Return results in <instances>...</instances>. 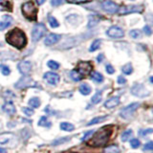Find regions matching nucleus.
I'll use <instances>...</instances> for the list:
<instances>
[{
    "label": "nucleus",
    "mask_w": 153,
    "mask_h": 153,
    "mask_svg": "<svg viewBox=\"0 0 153 153\" xmlns=\"http://www.w3.org/2000/svg\"><path fill=\"white\" fill-rule=\"evenodd\" d=\"M126 82V79L123 78V76H118V83L119 84H124Z\"/></svg>",
    "instance_id": "44"
},
{
    "label": "nucleus",
    "mask_w": 153,
    "mask_h": 153,
    "mask_svg": "<svg viewBox=\"0 0 153 153\" xmlns=\"http://www.w3.org/2000/svg\"><path fill=\"white\" fill-rule=\"evenodd\" d=\"M143 7L142 6H137V5H131V6H124L121 8L119 11L120 14H127L131 13H142L143 12Z\"/></svg>",
    "instance_id": "9"
},
{
    "label": "nucleus",
    "mask_w": 153,
    "mask_h": 153,
    "mask_svg": "<svg viewBox=\"0 0 153 153\" xmlns=\"http://www.w3.org/2000/svg\"><path fill=\"white\" fill-rule=\"evenodd\" d=\"M22 13L26 18L30 19V20H36L37 14V8L32 1H28L23 4Z\"/></svg>",
    "instance_id": "3"
},
{
    "label": "nucleus",
    "mask_w": 153,
    "mask_h": 153,
    "mask_svg": "<svg viewBox=\"0 0 153 153\" xmlns=\"http://www.w3.org/2000/svg\"><path fill=\"white\" fill-rule=\"evenodd\" d=\"M120 148L117 146H115V145H112V146H109L107 147H105L104 148V150L103 152L104 153H120Z\"/></svg>",
    "instance_id": "25"
},
{
    "label": "nucleus",
    "mask_w": 153,
    "mask_h": 153,
    "mask_svg": "<svg viewBox=\"0 0 153 153\" xmlns=\"http://www.w3.org/2000/svg\"><path fill=\"white\" fill-rule=\"evenodd\" d=\"M60 38H61V36L56 35V33H51V35H49L45 38L44 43L47 46H51V45L56 44V42H59Z\"/></svg>",
    "instance_id": "14"
},
{
    "label": "nucleus",
    "mask_w": 153,
    "mask_h": 153,
    "mask_svg": "<svg viewBox=\"0 0 153 153\" xmlns=\"http://www.w3.org/2000/svg\"><path fill=\"white\" fill-rule=\"evenodd\" d=\"M59 127L61 130H64V131H73L75 129L74 124L69 123H61Z\"/></svg>",
    "instance_id": "22"
},
{
    "label": "nucleus",
    "mask_w": 153,
    "mask_h": 153,
    "mask_svg": "<svg viewBox=\"0 0 153 153\" xmlns=\"http://www.w3.org/2000/svg\"><path fill=\"white\" fill-rule=\"evenodd\" d=\"M2 109H3L4 112H6L9 115H13L16 111V106H14V104L12 102H8L5 103L2 106Z\"/></svg>",
    "instance_id": "17"
},
{
    "label": "nucleus",
    "mask_w": 153,
    "mask_h": 153,
    "mask_svg": "<svg viewBox=\"0 0 153 153\" xmlns=\"http://www.w3.org/2000/svg\"><path fill=\"white\" fill-rule=\"evenodd\" d=\"M131 93L138 98H145L150 95V92L143 84H134L131 88Z\"/></svg>",
    "instance_id": "6"
},
{
    "label": "nucleus",
    "mask_w": 153,
    "mask_h": 153,
    "mask_svg": "<svg viewBox=\"0 0 153 153\" xmlns=\"http://www.w3.org/2000/svg\"><path fill=\"white\" fill-rule=\"evenodd\" d=\"M64 0H51V3L52 5H54V6H59V5L63 3Z\"/></svg>",
    "instance_id": "41"
},
{
    "label": "nucleus",
    "mask_w": 153,
    "mask_h": 153,
    "mask_svg": "<svg viewBox=\"0 0 153 153\" xmlns=\"http://www.w3.org/2000/svg\"><path fill=\"white\" fill-rule=\"evenodd\" d=\"M51 122L48 121L47 117H41L39 122H38V126H47V127H50L51 126Z\"/></svg>",
    "instance_id": "29"
},
{
    "label": "nucleus",
    "mask_w": 153,
    "mask_h": 153,
    "mask_svg": "<svg viewBox=\"0 0 153 153\" xmlns=\"http://www.w3.org/2000/svg\"><path fill=\"white\" fill-rule=\"evenodd\" d=\"M91 79L96 82H102L103 81V76L100 74L99 72H92L91 73Z\"/></svg>",
    "instance_id": "20"
},
{
    "label": "nucleus",
    "mask_w": 153,
    "mask_h": 153,
    "mask_svg": "<svg viewBox=\"0 0 153 153\" xmlns=\"http://www.w3.org/2000/svg\"><path fill=\"white\" fill-rule=\"evenodd\" d=\"M107 119V116H102V117H96L94 119H92L91 121L87 123V126H92V124H96V123H102L104 122L105 120Z\"/></svg>",
    "instance_id": "24"
},
{
    "label": "nucleus",
    "mask_w": 153,
    "mask_h": 153,
    "mask_svg": "<svg viewBox=\"0 0 153 153\" xmlns=\"http://www.w3.org/2000/svg\"><path fill=\"white\" fill-rule=\"evenodd\" d=\"M44 79L52 85H56L59 83V76L56 74V73H53V72H47V73L44 74Z\"/></svg>",
    "instance_id": "13"
},
{
    "label": "nucleus",
    "mask_w": 153,
    "mask_h": 153,
    "mask_svg": "<svg viewBox=\"0 0 153 153\" xmlns=\"http://www.w3.org/2000/svg\"><path fill=\"white\" fill-rule=\"evenodd\" d=\"M47 65H48V67H50V68L53 70H56V69L59 68V64L57 63L56 61H54V60H49Z\"/></svg>",
    "instance_id": "34"
},
{
    "label": "nucleus",
    "mask_w": 153,
    "mask_h": 153,
    "mask_svg": "<svg viewBox=\"0 0 153 153\" xmlns=\"http://www.w3.org/2000/svg\"><path fill=\"white\" fill-rule=\"evenodd\" d=\"M152 131H153L152 129L149 128V129H146V130H141L139 134H140L141 136H146V135H147V134H151Z\"/></svg>",
    "instance_id": "39"
},
{
    "label": "nucleus",
    "mask_w": 153,
    "mask_h": 153,
    "mask_svg": "<svg viewBox=\"0 0 153 153\" xmlns=\"http://www.w3.org/2000/svg\"><path fill=\"white\" fill-rule=\"evenodd\" d=\"M47 31V29L45 27L44 24L42 23H38L36 25L33 27V32H32V38H33V41H38L40 38L45 35V33Z\"/></svg>",
    "instance_id": "5"
},
{
    "label": "nucleus",
    "mask_w": 153,
    "mask_h": 153,
    "mask_svg": "<svg viewBox=\"0 0 153 153\" xmlns=\"http://www.w3.org/2000/svg\"><path fill=\"white\" fill-rule=\"evenodd\" d=\"M102 93H100V92H98V93H96L93 97H92V99H91V102H92L93 104H97V103H99L100 100H102Z\"/></svg>",
    "instance_id": "28"
},
{
    "label": "nucleus",
    "mask_w": 153,
    "mask_h": 153,
    "mask_svg": "<svg viewBox=\"0 0 153 153\" xmlns=\"http://www.w3.org/2000/svg\"><path fill=\"white\" fill-rule=\"evenodd\" d=\"M102 9L104 10L105 12L110 13H117L119 11L118 5L116 3L110 1V0H105V1H103L102 4Z\"/></svg>",
    "instance_id": "10"
},
{
    "label": "nucleus",
    "mask_w": 153,
    "mask_h": 153,
    "mask_svg": "<svg viewBox=\"0 0 153 153\" xmlns=\"http://www.w3.org/2000/svg\"><path fill=\"white\" fill-rule=\"evenodd\" d=\"M111 133H112V130L107 126L100 128V130H98V132H96L94 134L93 138L91 139L90 143L93 146H102L108 141Z\"/></svg>",
    "instance_id": "2"
},
{
    "label": "nucleus",
    "mask_w": 153,
    "mask_h": 153,
    "mask_svg": "<svg viewBox=\"0 0 153 153\" xmlns=\"http://www.w3.org/2000/svg\"><path fill=\"white\" fill-rule=\"evenodd\" d=\"M119 104H120V98L119 97H112V98L108 99L106 102H104V106L108 109H111V108L118 106Z\"/></svg>",
    "instance_id": "15"
},
{
    "label": "nucleus",
    "mask_w": 153,
    "mask_h": 153,
    "mask_svg": "<svg viewBox=\"0 0 153 153\" xmlns=\"http://www.w3.org/2000/svg\"><path fill=\"white\" fill-rule=\"evenodd\" d=\"M36 85H37L36 82H35L30 76H23L22 79H20L16 82V87L22 89V88H28V87H36Z\"/></svg>",
    "instance_id": "7"
},
{
    "label": "nucleus",
    "mask_w": 153,
    "mask_h": 153,
    "mask_svg": "<svg viewBox=\"0 0 153 153\" xmlns=\"http://www.w3.org/2000/svg\"><path fill=\"white\" fill-rule=\"evenodd\" d=\"M44 2H45V0H36V3L38 5H42Z\"/></svg>",
    "instance_id": "48"
},
{
    "label": "nucleus",
    "mask_w": 153,
    "mask_h": 153,
    "mask_svg": "<svg viewBox=\"0 0 153 153\" xmlns=\"http://www.w3.org/2000/svg\"><path fill=\"white\" fill-rule=\"evenodd\" d=\"M152 147H153V143H152V142H149L147 145L145 146V150H151Z\"/></svg>",
    "instance_id": "45"
},
{
    "label": "nucleus",
    "mask_w": 153,
    "mask_h": 153,
    "mask_svg": "<svg viewBox=\"0 0 153 153\" xmlns=\"http://www.w3.org/2000/svg\"><path fill=\"white\" fill-rule=\"evenodd\" d=\"M0 71L2 72V74L4 76H8L10 75V73H11V70H10V68L7 66V65H0Z\"/></svg>",
    "instance_id": "35"
},
{
    "label": "nucleus",
    "mask_w": 153,
    "mask_h": 153,
    "mask_svg": "<svg viewBox=\"0 0 153 153\" xmlns=\"http://www.w3.org/2000/svg\"><path fill=\"white\" fill-rule=\"evenodd\" d=\"M143 31H145V33H146L147 36H150L151 35V29L148 27V26H145V28H143Z\"/></svg>",
    "instance_id": "46"
},
{
    "label": "nucleus",
    "mask_w": 153,
    "mask_h": 153,
    "mask_svg": "<svg viewBox=\"0 0 153 153\" xmlns=\"http://www.w3.org/2000/svg\"><path fill=\"white\" fill-rule=\"evenodd\" d=\"M6 41L10 45L17 48V49H22L27 44V38L25 33L20 29L16 28L10 31L6 35Z\"/></svg>",
    "instance_id": "1"
},
{
    "label": "nucleus",
    "mask_w": 153,
    "mask_h": 153,
    "mask_svg": "<svg viewBox=\"0 0 153 153\" xmlns=\"http://www.w3.org/2000/svg\"><path fill=\"white\" fill-rule=\"evenodd\" d=\"M97 23H98V19H97V20H94V16H93V19L90 17V21H89V24H88V27H89V28L93 27V26H95Z\"/></svg>",
    "instance_id": "42"
},
{
    "label": "nucleus",
    "mask_w": 153,
    "mask_h": 153,
    "mask_svg": "<svg viewBox=\"0 0 153 153\" xmlns=\"http://www.w3.org/2000/svg\"><path fill=\"white\" fill-rule=\"evenodd\" d=\"M122 71H123V74H126V75H130L132 72H133V68H132V65L130 63H127L126 65H123L122 67Z\"/></svg>",
    "instance_id": "26"
},
{
    "label": "nucleus",
    "mask_w": 153,
    "mask_h": 153,
    "mask_svg": "<svg viewBox=\"0 0 153 153\" xmlns=\"http://www.w3.org/2000/svg\"><path fill=\"white\" fill-rule=\"evenodd\" d=\"M131 136H132V130H131V129H128V130L124 131L122 134V141L123 142H126V141L129 140V139H130Z\"/></svg>",
    "instance_id": "30"
},
{
    "label": "nucleus",
    "mask_w": 153,
    "mask_h": 153,
    "mask_svg": "<svg viewBox=\"0 0 153 153\" xmlns=\"http://www.w3.org/2000/svg\"><path fill=\"white\" fill-rule=\"evenodd\" d=\"M48 21H49V24L52 28H57L59 26V23L56 21V19L54 16H48Z\"/></svg>",
    "instance_id": "31"
},
{
    "label": "nucleus",
    "mask_w": 153,
    "mask_h": 153,
    "mask_svg": "<svg viewBox=\"0 0 153 153\" xmlns=\"http://www.w3.org/2000/svg\"><path fill=\"white\" fill-rule=\"evenodd\" d=\"M100 44H102V40L100 39H96L92 44H91V47H90V49H89V51L90 52H95L96 50H98L99 48H100Z\"/></svg>",
    "instance_id": "27"
},
{
    "label": "nucleus",
    "mask_w": 153,
    "mask_h": 153,
    "mask_svg": "<svg viewBox=\"0 0 153 153\" xmlns=\"http://www.w3.org/2000/svg\"><path fill=\"white\" fill-rule=\"evenodd\" d=\"M70 76H71V78L73 79V80H75V81H79V80H81L83 78L81 76L78 72H76V70H73L70 73Z\"/></svg>",
    "instance_id": "32"
},
{
    "label": "nucleus",
    "mask_w": 153,
    "mask_h": 153,
    "mask_svg": "<svg viewBox=\"0 0 153 153\" xmlns=\"http://www.w3.org/2000/svg\"><path fill=\"white\" fill-rule=\"evenodd\" d=\"M91 87L89 86V84L87 83H83L79 86V92L81 95H84V96H87L91 93Z\"/></svg>",
    "instance_id": "19"
},
{
    "label": "nucleus",
    "mask_w": 153,
    "mask_h": 153,
    "mask_svg": "<svg viewBox=\"0 0 153 153\" xmlns=\"http://www.w3.org/2000/svg\"><path fill=\"white\" fill-rule=\"evenodd\" d=\"M107 35L110 37H113V38H120V37H123L124 36V32L123 31V29H121L120 27L113 26V27L108 29Z\"/></svg>",
    "instance_id": "11"
},
{
    "label": "nucleus",
    "mask_w": 153,
    "mask_h": 153,
    "mask_svg": "<svg viewBox=\"0 0 153 153\" xmlns=\"http://www.w3.org/2000/svg\"><path fill=\"white\" fill-rule=\"evenodd\" d=\"M102 59H103V55H102V54L99 55V56H98V57H97V60H98L99 62H102Z\"/></svg>",
    "instance_id": "47"
},
{
    "label": "nucleus",
    "mask_w": 153,
    "mask_h": 153,
    "mask_svg": "<svg viewBox=\"0 0 153 153\" xmlns=\"http://www.w3.org/2000/svg\"><path fill=\"white\" fill-rule=\"evenodd\" d=\"M22 112L25 115H27V116H32V115H33V110L29 107H22Z\"/></svg>",
    "instance_id": "38"
},
{
    "label": "nucleus",
    "mask_w": 153,
    "mask_h": 153,
    "mask_svg": "<svg viewBox=\"0 0 153 153\" xmlns=\"http://www.w3.org/2000/svg\"><path fill=\"white\" fill-rule=\"evenodd\" d=\"M12 21L13 18L10 16H4L1 19V21H0V31H3L6 28H8L12 24Z\"/></svg>",
    "instance_id": "16"
},
{
    "label": "nucleus",
    "mask_w": 153,
    "mask_h": 153,
    "mask_svg": "<svg viewBox=\"0 0 153 153\" xmlns=\"http://www.w3.org/2000/svg\"><path fill=\"white\" fill-rule=\"evenodd\" d=\"M0 153H7V151H6V149H4V148L0 147Z\"/></svg>",
    "instance_id": "49"
},
{
    "label": "nucleus",
    "mask_w": 153,
    "mask_h": 153,
    "mask_svg": "<svg viewBox=\"0 0 153 153\" xmlns=\"http://www.w3.org/2000/svg\"><path fill=\"white\" fill-rule=\"evenodd\" d=\"M75 70L83 78V76H85L86 75H88L90 72L92 71V65L90 64V62L81 61L78 64V66H76V68Z\"/></svg>",
    "instance_id": "8"
},
{
    "label": "nucleus",
    "mask_w": 153,
    "mask_h": 153,
    "mask_svg": "<svg viewBox=\"0 0 153 153\" xmlns=\"http://www.w3.org/2000/svg\"><path fill=\"white\" fill-rule=\"evenodd\" d=\"M93 130H91V131H88V132H86L85 134H84V135H83V137L82 138H81V141H85L86 140V139H87L89 136H91V135H92V134H93Z\"/></svg>",
    "instance_id": "43"
},
{
    "label": "nucleus",
    "mask_w": 153,
    "mask_h": 153,
    "mask_svg": "<svg viewBox=\"0 0 153 153\" xmlns=\"http://www.w3.org/2000/svg\"><path fill=\"white\" fill-rule=\"evenodd\" d=\"M13 134L12 133H2L0 134V143L4 145V143H8V141L12 138Z\"/></svg>",
    "instance_id": "23"
},
{
    "label": "nucleus",
    "mask_w": 153,
    "mask_h": 153,
    "mask_svg": "<svg viewBox=\"0 0 153 153\" xmlns=\"http://www.w3.org/2000/svg\"><path fill=\"white\" fill-rule=\"evenodd\" d=\"M12 0H0V11H12Z\"/></svg>",
    "instance_id": "18"
},
{
    "label": "nucleus",
    "mask_w": 153,
    "mask_h": 153,
    "mask_svg": "<svg viewBox=\"0 0 153 153\" xmlns=\"http://www.w3.org/2000/svg\"><path fill=\"white\" fill-rule=\"evenodd\" d=\"M17 67H18L19 72H20L21 74L27 75V74L30 73V71L32 69V63L28 60H23L21 62H19Z\"/></svg>",
    "instance_id": "12"
},
{
    "label": "nucleus",
    "mask_w": 153,
    "mask_h": 153,
    "mask_svg": "<svg viewBox=\"0 0 153 153\" xmlns=\"http://www.w3.org/2000/svg\"><path fill=\"white\" fill-rule=\"evenodd\" d=\"M140 145H141V143L138 139H132V140L130 141V146L132 148H137V147L140 146Z\"/></svg>",
    "instance_id": "37"
},
{
    "label": "nucleus",
    "mask_w": 153,
    "mask_h": 153,
    "mask_svg": "<svg viewBox=\"0 0 153 153\" xmlns=\"http://www.w3.org/2000/svg\"><path fill=\"white\" fill-rule=\"evenodd\" d=\"M40 103H41L40 100L36 97H33L29 100V105H30L32 108H38L40 106Z\"/></svg>",
    "instance_id": "21"
},
{
    "label": "nucleus",
    "mask_w": 153,
    "mask_h": 153,
    "mask_svg": "<svg viewBox=\"0 0 153 153\" xmlns=\"http://www.w3.org/2000/svg\"><path fill=\"white\" fill-rule=\"evenodd\" d=\"M70 140L69 137H64V138H60V139H57V140L54 141L52 143V146H59L60 143H64L66 142H68Z\"/></svg>",
    "instance_id": "33"
},
{
    "label": "nucleus",
    "mask_w": 153,
    "mask_h": 153,
    "mask_svg": "<svg viewBox=\"0 0 153 153\" xmlns=\"http://www.w3.org/2000/svg\"><path fill=\"white\" fill-rule=\"evenodd\" d=\"M105 69H106V72L108 74H113L115 72V69L113 68V66L110 65V64H107L106 67H105Z\"/></svg>",
    "instance_id": "40"
},
{
    "label": "nucleus",
    "mask_w": 153,
    "mask_h": 153,
    "mask_svg": "<svg viewBox=\"0 0 153 153\" xmlns=\"http://www.w3.org/2000/svg\"><path fill=\"white\" fill-rule=\"evenodd\" d=\"M129 33H130V36H131L133 38H140V37L142 36L141 31H139V30H132Z\"/></svg>",
    "instance_id": "36"
},
{
    "label": "nucleus",
    "mask_w": 153,
    "mask_h": 153,
    "mask_svg": "<svg viewBox=\"0 0 153 153\" xmlns=\"http://www.w3.org/2000/svg\"><path fill=\"white\" fill-rule=\"evenodd\" d=\"M140 106V103L139 102H133L131 104L127 105L126 107H124L121 112H120V116H121L123 119H130L133 114L135 113V111L138 109V107Z\"/></svg>",
    "instance_id": "4"
}]
</instances>
